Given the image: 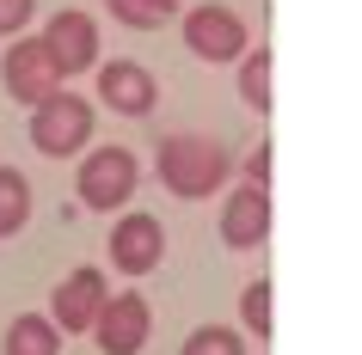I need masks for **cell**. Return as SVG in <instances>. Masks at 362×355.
Wrapping results in <instances>:
<instances>
[{"mask_svg":"<svg viewBox=\"0 0 362 355\" xmlns=\"http://www.w3.org/2000/svg\"><path fill=\"white\" fill-rule=\"evenodd\" d=\"M105 300H111V282H105V270L86 263V270H74V276L49 294V318H56L68 337H74V331H93V318H98Z\"/></svg>","mask_w":362,"mask_h":355,"instance_id":"ba28073f","label":"cell"},{"mask_svg":"<svg viewBox=\"0 0 362 355\" xmlns=\"http://www.w3.org/2000/svg\"><path fill=\"white\" fill-rule=\"evenodd\" d=\"M160 258H166V227L153 221L148 208L117 215V227H111V263L117 270H123V276H148Z\"/></svg>","mask_w":362,"mask_h":355,"instance_id":"52a82bcc","label":"cell"},{"mask_svg":"<svg viewBox=\"0 0 362 355\" xmlns=\"http://www.w3.org/2000/svg\"><path fill=\"white\" fill-rule=\"evenodd\" d=\"M43 43L56 49L62 74H86V68H98V25L86 19V13H74V6H62L56 19L43 25Z\"/></svg>","mask_w":362,"mask_h":355,"instance_id":"8fae6325","label":"cell"},{"mask_svg":"<svg viewBox=\"0 0 362 355\" xmlns=\"http://www.w3.org/2000/svg\"><path fill=\"white\" fill-rule=\"evenodd\" d=\"M178 355H246V343H240V331H228V325H197Z\"/></svg>","mask_w":362,"mask_h":355,"instance_id":"2e32d148","label":"cell"},{"mask_svg":"<svg viewBox=\"0 0 362 355\" xmlns=\"http://www.w3.org/2000/svg\"><path fill=\"white\" fill-rule=\"evenodd\" d=\"M240 98L246 111H270V49H252L240 61Z\"/></svg>","mask_w":362,"mask_h":355,"instance_id":"9a60e30c","label":"cell"},{"mask_svg":"<svg viewBox=\"0 0 362 355\" xmlns=\"http://www.w3.org/2000/svg\"><path fill=\"white\" fill-rule=\"evenodd\" d=\"M25 221H31V184L13 166H0V239L25 233Z\"/></svg>","mask_w":362,"mask_h":355,"instance_id":"4fadbf2b","label":"cell"},{"mask_svg":"<svg viewBox=\"0 0 362 355\" xmlns=\"http://www.w3.org/2000/svg\"><path fill=\"white\" fill-rule=\"evenodd\" d=\"M62 61L43 37H6V56H0V86L19 98V104H43V98L62 92Z\"/></svg>","mask_w":362,"mask_h":355,"instance_id":"7a4b0ae2","label":"cell"},{"mask_svg":"<svg viewBox=\"0 0 362 355\" xmlns=\"http://www.w3.org/2000/svg\"><path fill=\"white\" fill-rule=\"evenodd\" d=\"M233 160L221 148H215L209 135H166L160 141V184L172 190V196H185V203H203V196H215V190L228 184Z\"/></svg>","mask_w":362,"mask_h":355,"instance_id":"6da1fadb","label":"cell"},{"mask_svg":"<svg viewBox=\"0 0 362 355\" xmlns=\"http://www.w3.org/2000/svg\"><path fill=\"white\" fill-rule=\"evenodd\" d=\"M31 13H37V0H0V37H25Z\"/></svg>","mask_w":362,"mask_h":355,"instance_id":"ac0fdd59","label":"cell"},{"mask_svg":"<svg viewBox=\"0 0 362 355\" xmlns=\"http://www.w3.org/2000/svg\"><path fill=\"white\" fill-rule=\"evenodd\" d=\"M93 123H98V111L86 98L56 92V98H43V104H31V148L49 153V160H68V153H80L93 141Z\"/></svg>","mask_w":362,"mask_h":355,"instance_id":"3957f363","label":"cell"},{"mask_svg":"<svg viewBox=\"0 0 362 355\" xmlns=\"http://www.w3.org/2000/svg\"><path fill=\"white\" fill-rule=\"evenodd\" d=\"M111 6L117 25H129V31H160V25L178 13V0H105Z\"/></svg>","mask_w":362,"mask_h":355,"instance_id":"5bb4252c","label":"cell"},{"mask_svg":"<svg viewBox=\"0 0 362 355\" xmlns=\"http://www.w3.org/2000/svg\"><path fill=\"white\" fill-rule=\"evenodd\" d=\"M153 331V313L141 294H117L98 306L93 318V337H98V355H141V343H148Z\"/></svg>","mask_w":362,"mask_h":355,"instance_id":"8992f818","label":"cell"},{"mask_svg":"<svg viewBox=\"0 0 362 355\" xmlns=\"http://www.w3.org/2000/svg\"><path fill=\"white\" fill-rule=\"evenodd\" d=\"M240 325L252 337H270V282H246V294H240Z\"/></svg>","mask_w":362,"mask_h":355,"instance_id":"e0dca14e","label":"cell"},{"mask_svg":"<svg viewBox=\"0 0 362 355\" xmlns=\"http://www.w3.org/2000/svg\"><path fill=\"white\" fill-rule=\"evenodd\" d=\"M264 239H270V184H240L221 208V245L252 251Z\"/></svg>","mask_w":362,"mask_h":355,"instance_id":"9c48e42d","label":"cell"},{"mask_svg":"<svg viewBox=\"0 0 362 355\" xmlns=\"http://www.w3.org/2000/svg\"><path fill=\"white\" fill-rule=\"evenodd\" d=\"M135 184H141V166H135V153L129 148H93L86 160H80V178H74V190H80V203L86 208H98V215H117V208L135 196Z\"/></svg>","mask_w":362,"mask_h":355,"instance_id":"277c9868","label":"cell"},{"mask_svg":"<svg viewBox=\"0 0 362 355\" xmlns=\"http://www.w3.org/2000/svg\"><path fill=\"white\" fill-rule=\"evenodd\" d=\"M246 184H270V148H258L246 160Z\"/></svg>","mask_w":362,"mask_h":355,"instance_id":"d6986e66","label":"cell"},{"mask_svg":"<svg viewBox=\"0 0 362 355\" xmlns=\"http://www.w3.org/2000/svg\"><path fill=\"white\" fill-rule=\"evenodd\" d=\"M185 43H191L197 61H240L246 56V25H240V13L209 0V6L185 13Z\"/></svg>","mask_w":362,"mask_h":355,"instance_id":"5b68a950","label":"cell"},{"mask_svg":"<svg viewBox=\"0 0 362 355\" xmlns=\"http://www.w3.org/2000/svg\"><path fill=\"white\" fill-rule=\"evenodd\" d=\"M6 355H62V325L43 313H19L6 325Z\"/></svg>","mask_w":362,"mask_h":355,"instance_id":"7c38bea8","label":"cell"},{"mask_svg":"<svg viewBox=\"0 0 362 355\" xmlns=\"http://www.w3.org/2000/svg\"><path fill=\"white\" fill-rule=\"evenodd\" d=\"M98 98H105L117 116H148L153 98H160V86H153V74L141 61H98Z\"/></svg>","mask_w":362,"mask_h":355,"instance_id":"30bf717a","label":"cell"}]
</instances>
